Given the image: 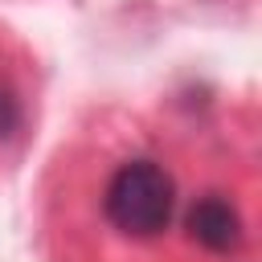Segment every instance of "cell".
<instances>
[{"mask_svg": "<svg viewBox=\"0 0 262 262\" xmlns=\"http://www.w3.org/2000/svg\"><path fill=\"white\" fill-rule=\"evenodd\" d=\"M29 131V94L25 82L16 74V66H8L0 57V160L25 139Z\"/></svg>", "mask_w": 262, "mask_h": 262, "instance_id": "3", "label": "cell"}, {"mask_svg": "<svg viewBox=\"0 0 262 262\" xmlns=\"http://www.w3.org/2000/svg\"><path fill=\"white\" fill-rule=\"evenodd\" d=\"M98 209H102V225L123 242H156L172 225L176 180L160 160L127 156L106 172Z\"/></svg>", "mask_w": 262, "mask_h": 262, "instance_id": "1", "label": "cell"}, {"mask_svg": "<svg viewBox=\"0 0 262 262\" xmlns=\"http://www.w3.org/2000/svg\"><path fill=\"white\" fill-rule=\"evenodd\" d=\"M184 229L205 254H229L242 246V213L225 192L196 196L184 213Z\"/></svg>", "mask_w": 262, "mask_h": 262, "instance_id": "2", "label": "cell"}]
</instances>
